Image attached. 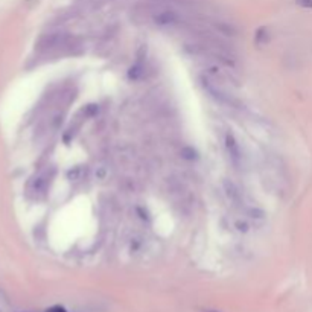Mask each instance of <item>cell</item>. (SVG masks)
I'll return each mask as SVG.
<instances>
[{
  "instance_id": "obj_7",
  "label": "cell",
  "mask_w": 312,
  "mask_h": 312,
  "mask_svg": "<svg viewBox=\"0 0 312 312\" xmlns=\"http://www.w3.org/2000/svg\"><path fill=\"white\" fill-rule=\"evenodd\" d=\"M180 154H181V157L186 159V160H197V159H198V152H197V149H194L192 146H184V148H181Z\"/></svg>"
},
{
  "instance_id": "obj_8",
  "label": "cell",
  "mask_w": 312,
  "mask_h": 312,
  "mask_svg": "<svg viewBox=\"0 0 312 312\" xmlns=\"http://www.w3.org/2000/svg\"><path fill=\"white\" fill-rule=\"evenodd\" d=\"M216 28H218L222 34H225V35H235V34H236L235 28H233V26H229V25H216Z\"/></svg>"
},
{
  "instance_id": "obj_4",
  "label": "cell",
  "mask_w": 312,
  "mask_h": 312,
  "mask_svg": "<svg viewBox=\"0 0 312 312\" xmlns=\"http://www.w3.org/2000/svg\"><path fill=\"white\" fill-rule=\"evenodd\" d=\"M271 40V34H270V29L262 26V28H259L254 34V43L257 47H264L270 43Z\"/></svg>"
},
{
  "instance_id": "obj_5",
  "label": "cell",
  "mask_w": 312,
  "mask_h": 312,
  "mask_svg": "<svg viewBox=\"0 0 312 312\" xmlns=\"http://www.w3.org/2000/svg\"><path fill=\"white\" fill-rule=\"evenodd\" d=\"M178 22V15L174 11H163L155 15V23L159 25H172Z\"/></svg>"
},
{
  "instance_id": "obj_1",
  "label": "cell",
  "mask_w": 312,
  "mask_h": 312,
  "mask_svg": "<svg viewBox=\"0 0 312 312\" xmlns=\"http://www.w3.org/2000/svg\"><path fill=\"white\" fill-rule=\"evenodd\" d=\"M67 41V37L64 32H49L41 35L37 41V49L40 52H49L55 50L61 46H64Z\"/></svg>"
},
{
  "instance_id": "obj_10",
  "label": "cell",
  "mask_w": 312,
  "mask_h": 312,
  "mask_svg": "<svg viewBox=\"0 0 312 312\" xmlns=\"http://www.w3.org/2000/svg\"><path fill=\"white\" fill-rule=\"evenodd\" d=\"M236 227H238L239 232H247V230H248L247 222H242V221H238V222H236Z\"/></svg>"
},
{
  "instance_id": "obj_9",
  "label": "cell",
  "mask_w": 312,
  "mask_h": 312,
  "mask_svg": "<svg viewBox=\"0 0 312 312\" xmlns=\"http://www.w3.org/2000/svg\"><path fill=\"white\" fill-rule=\"evenodd\" d=\"M296 3L305 9H312V0H296Z\"/></svg>"
},
{
  "instance_id": "obj_11",
  "label": "cell",
  "mask_w": 312,
  "mask_h": 312,
  "mask_svg": "<svg viewBox=\"0 0 312 312\" xmlns=\"http://www.w3.org/2000/svg\"><path fill=\"white\" fill-rule=\"evenodd\" d=\"M47 312H67L63 306H52Z\"/></svg>"
},
{
  "instance_id": "obj_6",
  "label": "cell",
  "mask_w": 312,
  "mask_h": 312,
  "mask_svg": "<svg viewBox=\"0 0 312 312\" xmlns=\"http://www.w3.org/2000/svg\"><path fill=\"white\" fill-rule=\"evenodd\" d=\"M143 73H145V66L142 64V61H137L134 66L130 67V70H128V76H130V79H133V81L142 79Z\"/></svg>"
},
{
  "instance_id": "obj_12",
  "label": "cell",
  "mask_w": 312,
  "mask_h": 312,
  "mask_svg": "<svg viewBox=\"0 0 312 312\" xmlns=\"http://www.w3.org/2000/svg\"><path fill=\"white\" fill-rule=\"evenodd\" d=\"M201 312H219L216 309H201Z\"/></svg>"
},
{
  "instance_id": "obj_2",
  "label": "cell",
  "mask_w": 312,
  "mask_h": 312,
  "mask_svg": "<svg viewBox=\"0 0 312 312\" xmlns=\"http://www.w3.org/2000/svg\"><path fill=\"white\" fill-rule=\"evenodd\" d=\"M225 149H227L229 152V157L230 160L238 166L241 163V159H242V155H241V148H239V143L236 140V137L232 134V133H227L225 134Z\"/></svg>"
},
{
  "instance_id": "obj_3",
  "label": "cell",
  "mask_w": 312,
  "mask_h": 312,
  "mask_svg": "<svg viewBox=\"0 0 312 312\" xmlns=\"http://www.w3.org/2000/svg\"><path fill=\"white\" fill-rule=\"evenodd\" d=\"M222 186H224V190H225V195H227V198L230 201H233V203H239L241 201V190L232 180L225 178Z\"/></svg>"
}]
</instances>
